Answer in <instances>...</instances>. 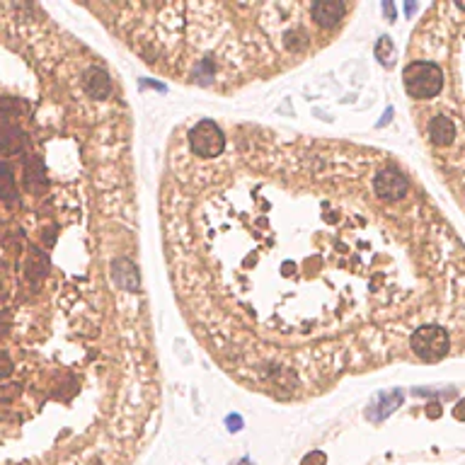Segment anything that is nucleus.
<instances>
[{
    "label": "nucleus",
    "mask_w": 465,
    "mask_h": 465,
    "mask_svg": "<svg viewBox=\"0 0 465 465\" xmlns=\"http://www.w3.org/2000/svg\"><path fill=\"white\" fill-rule=\"evenodd\" d=\"M410 354L420 361H441L451 354V334L444 325H424L410 339Z\"/></svg>",
    "instance_id": "3"
},
{
    "label": "nucleus",
    "mask_w": 465,
    "mask_h": 465,
    "mask_svg": "<svg viewBox=\"0 0 465 465\" xmlns=\"http://www.w3.org/2000/svg\"><path fill=\"white\" fill-rule=\"evenodd\" d=\"M310 12H313V22L318 27H334L344 17L347 6L337 3V0H320V3L310 6Z\"/></svg>",
    "instance_id": "5"
},
{
    "label": "nucleus",
    "mask_w": 465,
    "mask_h": 465,
    "mask_svg": "<svg viewBox=\"0 0 465 465\" xmlns=\"http://www.w3.org/2000/svg\"><path fill=\"white\" fill-rule=\"evenodd\" d=\"M376 56H378V61L383 63V66H393L395 46H393V41H390L388 36H383V39L378 41V46H376Z\"/></svg>",
    "instance_id": "8"
},
{
    "label": "nucleus",
    "mask_w": 465,
    "mask_h": 465,
    "mask_svg": "<svg viewBox=\"0 0 465 465\" xmlns=\"http://www.w3.org/2000/svg\"><path fill=\"white\" fill-rule=\"evenodd\" d=\"M187 146H189V153H192L194 158H199V160H216V158L223 155L228 141L211 119H204V122H199L197 127L189 131Z\"/></svg>",
    "instance_id": "4"
},
{
    "label": "nucleus",
    "mask_w": 465,
    "mask_h": 465,
    "mask_svg": "<svg viewBox=\"0 0 465 465\" xmlns=\"http://www.w3.org/2000/svg\"><path fill=\"white\" fill-rule=\"evenodd\" d=\"M455 417H458V420H465V400L455 407Z\"/></svg>",
    "instance_id": "11"
},
{
    "label": "nucleus",
    "mask_w": 465,
    "mask_h": 465,
    "mask_svg": "<svg viewBox=\"0 0 465 465\" xmlns=\"http://www.w3.org/2000/svg\"><path fill=\"white\" fill-rule=\"evenodd\" d=\"M415 10H417L415 3H410V6H404V12H407V15H412V12H415Z\"/></svg>",
    "instance_id": "12"
},
{
    "label": "nucleus",
    "mask_w": 465,
    "mask_h": 465,
    "mask_svg": "<svg viewBox=\"0 0 465 465\" xmlns=\"http://www.w3.org/2000/svg\"><path fill=\"white\" fill-rule=\"evenodd\" d=\"M226 424H228V429H230V431H240V429H243V420H240L238 415H230V417H228Z\"/></svg>",
    "instance_id": "10"
},
{
    "label": "nucleus",
    "mask_w": 465,
    "mask_h": 465,
    "mask_svg": "<svg viewBox=\"0 0 465 465\" xmlns=\"http://www.w3.org/2000/svg\"><path fill=\"white\" fill-rule=\"evenodd\" d=\"M400 402H402V393L400 390H393V393H380L378 398L371 402L369 407V420L371 422H383L388 415H393L395 407H400Z\"/></svg>",
    "instance_id": "7"
},
{
    "label": "nucleus",
    "mask_w": 465,
    "mask_h": 465,
    "mask_svg": "<svg viewBox=\"0 0 465 465\" xmlns=\"http://www.w3.org/2000/svg\"><path fill=\"white\" fill-rule=\"evenodd\" d=\"M325 453H320V451H315V453H310L308 458L303 460V465H325Z\"/></svg>",
    "instance_id": "9"
},
{
    "label": "nucleus",
    "mask_w": 465,
    "mask_h": 465,
    "mask_svg": "<svg viewBox=\"0 0 465 465\" xmlns=\"http://www.w3.org/2000/svg\"><path fill=\"white\" fill-rule=\"evenodd\" d=\"M404 90L412 100H431L444 90V68L434 61H412L402 73Z\"/></svg>",
    "instance_id": "2"
},
{
    "label": "nucleus",
    "mask_w": 465,
    "mask_h": 465,
    "mask_svg": "<svg viewBox=\"0 0 465 465\" xmlns=\"http://www.w3.org/2000/svg\"><path fill=\"white\" fill-rule=\"evenodd\" d=\"M429 141L436 148H446L455 141V124L448 114H436L429 119Z\"/></svg>",
    "instance_id": "6"
},
{
    "label": "nucleus",
    "mask_w": 465,
    "mask_h": 465,
    "mask_svg": "<svg viewBox=\"0 0 465 465\" xmlns=\"http://www.w3.org/2000/svg\"><path fill=\"white\" fill-rule=\"evenodd\" d=\"M429 218L383 153L243 136L216 160L170 158L172 286L208 354L277 398L325 390L410 352L424 325Z\"/></svg>",
    "instance_id": "1"
}]
</instances>
